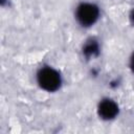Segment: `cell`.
I'll use <instances>...</instances> for the list:
<instances>
[{"instance_id":"5","label":"cell","mask_w":134,"mask_h":134,"mask_svg":"<svg viewBox=\"0 0 134 134\" xmlns=\"http://www.w3.org/2000/svg\"><path fill=\"white\" fill-rule=\"evenodd\" d=\"M130 68H131L132 72L134 73V52L132 53V55L130 58Z\"/></svg>"},{"instance_id":"4","label":"cell","mask_w":134,"mask_h":134,"mask_svg":"<svg viewBox=\"0 0 134 134\" xmlns=\"http://www.w3.org/2000/svg\"><path fill=\"white\" fill-rule=\"evenodd\" d=\"M99 53V45L96 40L94 39H89L86 41V43L83 46V54L85 58L90 59L97 57Z\"/></svg>"},{"instance_id":"2","label":"cell","mask_w":134,"mask_h":134,"mask_svg":"<svg viewBox=\"0 0 134 134\" xmlns=\"http://www.w3.org/2000/svg\"><path fill=\"white\" fill-rule=\"evenodd\" d=\"M99 18V8L96 4L83 2L77 5L75 10V19L83 27H90Z\"/></svg>"},{"instance_id":"6","label":"cell","mask_w":134,"mask_h":134,"mask_svg":"<svg viewBox=\"0 0 134 134\" xmlns=\"http://www.w3.org/2000/svg\"><path fill=\"white\" fill-rule=\"evenodd\" d=\"M130 21H131V23L134 25V8L131 10V13H130Z\"/></svg>"},{"instance_id":"3","label":"cell","mask_w":134,"mask_h":134,"mask_svg":"<svg viewBox=\"0 0 134 134\" xmlns=\"http://www.w3.org/2000/svg\"><path fill=\"white\" fill-rule=\"evenodd\" d=\"M119 112V107L115 100L106 97L103 98L97 105V114L104 120L114 119Z\"/></svg>"},{"instance_id":"1","label":"cell","mask_w":134,"mask_h":134,"mask_svg":"<svg viewBox=\"0 0 134 134\" xmlns=\"http://www.w3.org/2000/svg\"><path fill=\"white\" fill-rule=\"evenodd\" d=\"M38 85L47 92H54L62 85V76L58 70L50 66H43L37 72Z\"/></svg>"}]
</instances>
